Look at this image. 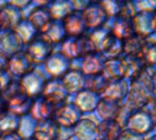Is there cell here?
Wrapping results in <instances>:
<instances>
[{
	"mask_svg": "<svg viewBox=\"0 0 156 140\" xmlns=\"http://www.w3.org/2000/svg\"><path fill=\"white\" fill-rule=\"evenodd\" d=\"M57 122L52 119L41 120L35 130V140H54L58 134Z\"/></svg>",
	"mask_w": 156,
	"mask_h": 140,
	"instance_id": "3",
	"label": "cell"
},
{
	"mask_svg": "<svg viewBox=\"0 0 156 140\" xmlns=\"http://www.w3.org/2000/svg\"><path fill=\"white\" fill-rule=\"evenodd\" d=\"M53 44L44 34L34 36L28 43L26 54L34 62H42L47 60L52 53Z\"/></svg>",
	"mask_w": 156,
	"mask_h": 140,
	"instance_id": "1",
	"label": "cell"
},
{
	"mask_svg": "<svg viewBox=\"0 0 156 140\" xmlns=\"http://www.w3.org/2000/svg\"><path fill=\"white\" fill-rule=\"evenodd\" d=\"M5 111H7L6 110V107H5V103L4 101L2 96L0 95V116L3 115Z\"/></svg>",
	"mask_w": 156,
	"mask_h": 140,
	"instance_id": "4",
	"label": "cell"
},
{
	"mask_svg": "<svg viewBox=\"0 0 156 140\" xmlns=\"http://www.w3.org/2000/svg\"><path fill=\"white\" fill-rule=\"evenodd\" d=\"M61 22L66 33V36H81L87 29V26L81 11H74L68 14Z\"/></svg>",
	"mask_w": 156,
	"mask_h": 140,
	"instance_id": "2",
	"label": "cell"
}]
</instances>
